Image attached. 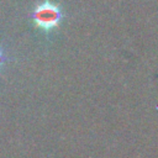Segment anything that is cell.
<instances>
[{"instance_id": "6da1fadb", "label": "cell", "mask_w": 158, "mask_h": 158, "mask_svg": "<svg viewBox=\"0 0 158 158\" xmlns=\"http://www.w3.org/2000/svg\"><path fill=\"white\" fill-rule=\"evenodd\" d=\"M62 16L63 14L59 6L48 0L38 4L32 12V20L35 25L44 32H49L58 27Z\"/></svg>"}, {"instance_id": "7a4b0ae2", "label": "cell", "mask_w": 158, "mask_h": 158, "mask_svg": "<svg viewBox=\"0 0 158 158\" xmlns=\"http://www.w3.org/2000/svg\"><path fill=\"white\" fill-rule=\"evenodd\" d=\"M4 60H5V56H4V52L0 49V65L4 63Z\"/></svg>"}]
</instances>
